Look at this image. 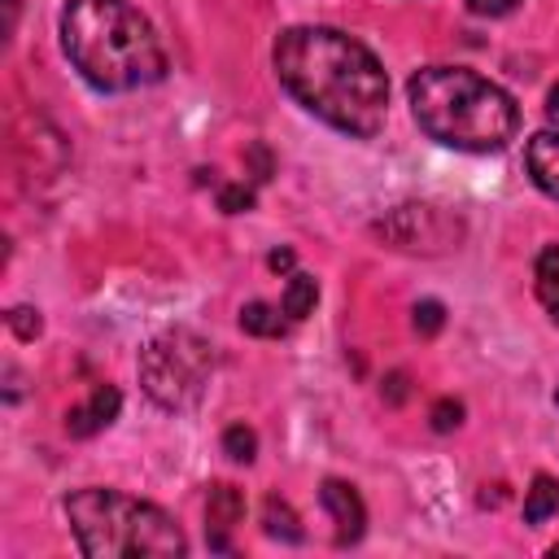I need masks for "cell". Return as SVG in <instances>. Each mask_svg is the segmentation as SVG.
Masks as SVG:
<instances>
[{
    "label": "cell",
    "mask_w": 559,
    "mask_h": 559,
    "mask_svg": "<svg viewBox=\"0 0 559 559\" xmlns=\"http://www.w3.org/2000/svg\"><path fill=\"white\" fill-rule=\"evenodd\" d=\"M118 406H122V393H118L114 384H96L79 406L66 411V432H70V437H96L100 428L114 424Z\"/></svg>",
    "instance_id": "9c48e42d"
},
{
    "label": "cell",
    "mask_w": 559,
    "mask_h": 559,
    "mask_svg": "<svg viewBox=\"0 0 559 559\" xmlns=\"http://www.w3.org/2000/svg\"><path fill=\"white\" fill-rule=\"evenodd\" d=\"M419 131L445 148L498 153L520 131V105L507 87L467 66H424L406 83Z\"/></svg>",
    "instance_id": "3957f363"
},
{
    "label": "cell",
    "mask_w": 559,
    "mask_h": 559,
    "mask_svg": "<svg viewBox=\"0 0 559 559\" xmlns=\"http://www.w3.org/2000/svg\"><path fill=\"white\" fill-rule=\"evenodd\" d=\"M524 166L533 175V183L559 201V131H537L524 144Z\"/></svg>",
    "instance_id": "30bf717a"
},
{
    "label": "cell",
    "mask_w": 559,
    "mask_h": 559,
    "mask_svg": "<svg viewBox=\"0 0 559 559\" xmlns=\"http://www.w3.org/2000/svg\"><path fill=\"white\" fill-rule=\"evenodd\" d=\"M319 498H323L328 515L336 520V546H354V542L367 533V507H362L358 489H354L349 480L328 476L323 489H319Z\"/></svg>",
    "instance_id": "52a82bcc"
},
{
    "label": "cell",
    "mask_w": 559,
    "mask_h": 559,
    "mask_svg": "<svg viewBox=\"0 0 559 559\" xmlns=\"http://www.w3.org/2000/svg\"><path fill=\"white\" fill-rule=\"evenodd\" d=\"M61 48L96 92H135L166 74V48L131 0H66Z\"/></svg>",
    "instance_id": "7a4b0ae2"
},
{
    "label": "cell",
    "mask_w": 559,
    "mask_h": 559,
    "mask_svg": "<svg viewBox=\"0 0 559 559\" xmlns=\"http://www.w3.org/2000/svg\"><path fill=\"white\" fill-rule=\"evenodd\" d=\"M245 520V493L227 480L210 485L205 493V537H210V550H231V533L236 524Z\"/></svg>",
    "instance_id": "ba28073f"
},
{
    "label": "cell",
    "mask_w": 559,
    "mask_h": 559,
    "mask_svg": "<svg viewBox=\"0 0 559 559\" xmlns=\"http://www.w3.org/2000/svg\"><path fill=\"white\" fill-rule=\"evenodd\" d=\"M275 74L284 92L319 122L371 140L389 118V79L376 52L336 26H288L275 39Z\"/></svg>",
    "instance_id": "6da1fadb"
},
{
    "label": "cell",
    "mask_w": 559,
    "mask_h": 559,
    "mask_svg": "<svg viewBox=\"0 0 559 559\" xmlns=\"http://www.w3.org/2000/svg\"><path fill=\"white\" fill-rule=\"evenodd\" d=\"M384 402H389V406L406 402V371H389V380H384Z\"/></svg>",
    "instance_id": "7402d4cb"
},
{
    "label": "cell",
    "mask_w": 559,
    "mask_h": 559,
    "mask_svg": "<svg viewBox=\"0 0 559 559\" xmlns=\"http://www.w3.org/2000/svg\"><path fill=\"white\" fill-rule=\"evenodd\" d=\"M240 328L249 336H284L288 332V314L284 306H271V301H249L240 310Z\"/></svg>",
    "instance_id": "4fadbf2b"
},
{
    "label": "cell",
    "mask_w": 559,
    "mask_h": 559,
    "mask_svg": "<svg viewBox=\"0 0 559 559\" xmlns=\"http://www.w3.org/2000/svg\"><path fill=\"white\" fill-rule=\"evenodd\" d=\"M550 555H555V559H559V542H555V546H550Z\"/></svg>",
    "instance_id": "d4e9b609"
},
{
    "label": "cell",
    "mask_w": 559,
    "mask_h": 559,
    "mask_svg": "<svg viewBox=\"0 0 559 559\" xmlns=\"http://www.w3.org/2000/svg\"><path fill=\"white\" fill-rule=\"evenodd\" d=\"M314 301H319V284H314V275H301V271H297V275L288 280V288H284V301H280L284 314L297 323V319H306V314L314 310Z\"/></svg>",
    "instance_id": "9a60e30c"
},
{
    "label": "cell",
    "mask_w": 559,
    "mask_h": 559,
    "mask_svg": "<svg viewBox=\"0 0 559 559\" xmlns=\"http://www.w3.org/2000/svg\"><path fill=\"white\" fill-rule=\"evenodd\" d=\"M376 236L389 240L393 249H406V253H445L450 245H459L463 223L441 205L411 201V205H397L389 218H380Z\"/></svg>",
    "instance_id": "8992f818"
},
{
    "label": "cell",
    "mask_w": 559,
    "mask_h": 559,
    "mask_svg": "<svg viewBox=\"0 0 559 559\" xmlns=\"http://www.w3.org/2000/svg\"><path fill=\"white\" fill-rule=\"evenodd\" d=\"M66 515L79 550L92 559H157L188 550V537L157 502L131 498L122 489H74L66 498Z\"/></svg>",
    "instance_id": "277c9868"
},
{
    "label": "cell",
    "mask_w": 559,
    "mask_h": 559,
    "mask_svg": "<svg viewBox=\"0 0 559 559\" xmlns=\"http://www.w3.org/2000/svg\"><path fill=\"white\" fill-rule=\"evenodd\" d=\"M555 406H559V389H555Z\"/></svg>",
    "instance_id": "484cf974"
},
{
    "label": "cell",
    "mask_w": 559,
    "mask_h": 559,
    "mask_svg": "<svg viewBox=\"0 0 559 559\" xmlns=\"http://www.w3.org/2000/svg\"><path fill=\"white\" fill-rule=\"evenodd\" d=\"M214 345L197 328H166L140 349V384L162 411H192L210 384Z\"/></svg>",
    "instance_id": "5b68a950"
},
{
    "label": "cell",
    "mask_w": 559,
    "mask_h": 559,
    "mask_svg": "<svg viewBox=\"0 0 559 559\" xmlns=\"http://www.w3.org/2000/svg\"><path fill=\"white\" fill-rule=\"evenodd\" d=\"M223 454H227L231 463H253V454H258V437H253V428L231 424V428L223 432Z\"/></svg>",
    "instance_id": "2e32d148"
},
{
    "label": "cell",
    "mask_w": 559,
    "mask_h": 559,
    "mask_svg": "<svg viewBox=\"0 0 559 559\" xmlns=\"http://www.w3.org/2000/svg\"><path fill=\"white\" fill-rule=\"evenodd\" d=\"M441 323H445V306L432 301V297H424V301L415 306V332H419V336H437Z\"/></svg>",
    "instance_id": "e0dca14e"
},
{
    "label": "cell",
    "mask_w": 559,
    "mask_h": 559,
    "mask_svg": "<svg viewBox=\"0 0 559 559\" xmlns=\"http://www.w3.org/2000/svg\"><path fill=\"white\" fill-rule=\"evenodd\" d=\"M533 288H537V301L546 306V314L559 323V245H546L533 262Z\"/></svg>",
    "instance_id": "8fae6325"
},
{
    "label": "cell",
    "mask_w": 559,
    "mask_h": 559,
    "mask_svg": "<svg viewBox=\"0 0 559 559\" xmlns=\"http://www.w3.org/2000/svg\"><path fill=\"white\" fill-rule=\"evenodd\" d=\"M546 118H550V127L559 131V83L546 92Z\"/></svg>",
    "instance_id": "603a6c76"
},
{
    "label": "cell",
    "mask_w": 559,
    "mask_h": 559,
    "mask_svg": "<svg viewBox=\"0 0 559 559\" xmlns=\"http://www.w3.org/2000/svg\"><path fill=\"white\" fill-rule=\"evenodd\" d=\"M476 17H502V13H511L520 0H463Z\"/></svg>",
    "instance_id": "44dd1931"
},
{
    "label": "cell",
    "mask_w": 559,
    "mask_h": 559,
    "mask_svg": "<svg viewBox=\"0 0 559 559\" xmlns=\"http://www.w3.org/2000/svg\"><path fill=\"white\" fill-rule=\"evenodd\" d=\"M428 419H432V428H437V432H450V428H459V424H463V402L441 397V402H432Z\"/></svg>",
    "instance_id": "ac0fdd59"
},
{
    "label": "cell",
    "mask_w": 559,
    "mask_h": 559,
    "mask_svg": "<svg viewBox=\"0 0 559 559\" xmlns=\"http://www.w3.org/2000/svg\"><path fill=\"white\" fill-rule=\"evenodd\" d=\"M555 511H559V480L546 476V472H537L533 485L524 489V520H528V524H542V520H550Z\"/></svg>",
    "instance_id": "7c38bea8"
},
{
    "label": "cell",
    "mask_w": 559,
    "mask_h": 559,
    "mask_svg": "<svg viewBox=\"0 0 559 559\" xmlns=\"http://www.w3.org/2000/svg\"><path fill=\"white\" fill-rule=\"evenodd\" d=\"M218 205H223L227 214H240V210L253 205V188H245V183H227V188L218 192Z\"/></svg>",
    "instance_id": "ffe728a7"
},
{
    "label": "cell",
    "mask_w": 559,
    "mask_h": 559,
    "mask_svg": "<svg viewBox=\"0 0 559 559\" xmlns=\"http://www.w3.org/2000/svg\"><path fill=\"white\" fill-rule=\"evenodd\" d=\"M266 262H271V271H293V253L288 249H275Z\"/></svg>",
    "instance_id": "cb8c5ba5"
},
{
    "label": "cell",
    "mask_w": 559,
    "mask_h": 559,
    "mask_svg": "<svg viewBox=\"0 0 559 559\" xmlns=\"http://www.w3.org/2000/svg\"><path fill=\"white\" fill-rule=\"evenodd\" d=\"M262 528H266V537H280V542H301L306 537L297 511L284 498H275V493L262 502Z\"/></svg>",
    "instance_id": "5bb4252c"
},
{
    "label": "cell",
    "mask_w": 559,
    "mask_h": 559,
    "mask_svg": "<svg viewBox=\"0 0 559 559\" xmlns=\"http://www.w3.org/2000/svg\"><path fill=\"white\" fill-rule=\"evenodd\" d=\"M9 328H13L22 341H35L44 323H39V310H31V306H13V310H9Z\"/></svg>",
    "instance_id": "d6986e66"
}]
</instances>
